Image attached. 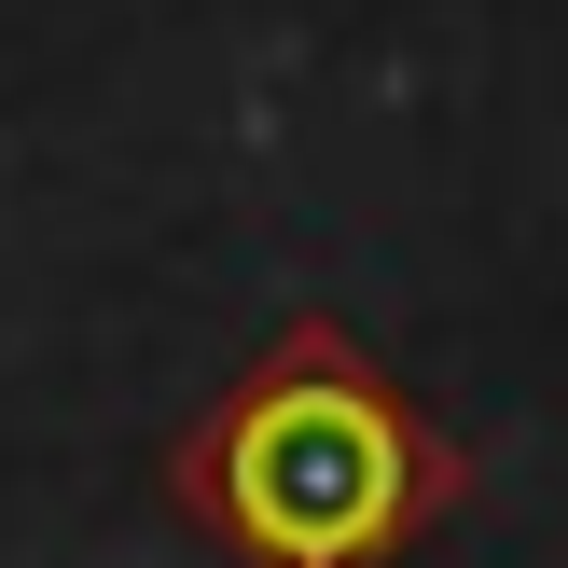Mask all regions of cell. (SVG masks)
<instances>
[{
    "mask_svg": "<svg viewBox=\"0 0 568 568\" xmlns=\"http://www.w3.org/2000/svg\"><path fill=\"white\" fill-rule=\"evenodd\" d=\"M181 514L236 568H403L458 499V444L361 333L292 320L181 430Z\"/></svg>",
    "mask_w": 568,
    "mask_h": 568,
    "instance_id": "6da1fadb",
    "label": "cell"
}]
</instances>
